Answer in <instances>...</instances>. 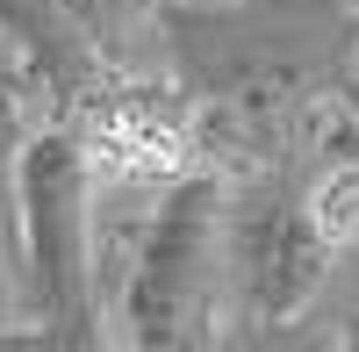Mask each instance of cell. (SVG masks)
<instances>
[{"instance_id": "cell-1", "label": "cell", "mask_w": 359, "mask_h": 352, "mask_svg": "<svg viewBox=\"0 0 359 352\" xmlns=\"http://www.w3.org/2000/svg\"><path fill=\"white\" fill-rule=\"evenodd\" d=\"M151 43L194 115V158L237 180L359 86V0H172Z\"/></svg>"}, {"instance_id": "cell-2", "label": "cell", "mask_w": 359, "mask_h": 352, "mask_svg": "<svg viewBox=\"0 0 359 352\" xmlns=\"http://www.w3.org/2000/svg\"><path fill=\"white\" fill-rule=\"evenodd\" d=\"M94 144L72 108H50L36 137L22 144V259H15V309L36 345L57 352H94L115 345L108 280H101V238H94Z\"/></svg>"}, {"instance_id": "cell-3", "label": "cell", "mask_w": 359, "mask_h": 352, "mask_svg": "<svg viewBox=\"0 0 359 352\" xmlns=\"http://www.w3.org/2000/svg\"><path fill=\"white\" fill-rule=\"evenodd\" d=\"M108 316L115 338L137 352L230 345V180L216 165L158 180V201L130 238V266Z\"/></svg>"}, {"instance_id": "cell-4", "label": "cell", "mask_w": 359, "mask_h": 352, "mask_svg": "<svg viewBox=\"0 0 359 352\" xmlns=\"http://www.w3.org/2000/svg\"><path fill=\"white\" fill-rule=\"evenodd\" d=\"M338 230L323 223L294 165L230 180V345H287L338 273Z\"/></svg>"}, {"instance_id": "cell-5", "label": "cell", "mask_w": 359, "mask_h": 352, "mask_svg": "<svg viewBox=\"0 0 359 352\" xmlns=\"http://www.w3.org/2000/svg\"><path fill=\"white\" fill-rule=\"evenodd\" d=\"M0 36L29 57V72L43 79L50 108H79L86 94H101V86L123 72L94 43L79 0H0Z\"/></svg>"}, {"instance_id": "cell-6", "label": "cell", "mask_w": 359, "mask_h": 352, "mask_svg": "<svg viewBox=\"0 0 359 352\" xmlns=\"http://www.w3.org/2000/svg\"><path fill=\"white\" fill-rule=\"evenodd\" d=\"M50 115L43 79L29 72V57L0 36V252L8 266L22 259V216H15V180H22V144L36 137V123Z\"/></svg>"}, {"instance_id": "cell-7", "label": "cell", "mask_w": 359, "mask_h": 352, "mask_svg": "<svg viewBox=\"0 0 359 352\" xmlns=\"http://www.w3.org/2000/svg\"><path fill=\"white\" fill-rule=\"evenodd\" d=\"M165 8H172V0H79V15H86V29H94V43L115 57V65H130V57H137V43L158 29Z\"/></svg>"}, {"instance_id": "cell-8", "label": "cell", "mask_w": 359, "mask_h": 352, "mask_svg": "<svg viewBox=\"0 0 359 352\" xmlns=\"http://www.w3.org/2000/svg\"><path fill=\"white\" fill-rule=\"evenodd\" d=\"M309 324H331L323 338L359 352V238L338 252V273H331V287H323V302H316V316H309Z\"/></svg>"}, {"instance_id": "cell-9", "label": "cell", "mask_w": 359, "mask_h": 352, "mask_svg": "<svg viewBox=\"0 0 359 352\" xmlns=\"http://www.w3.org/2000/svg\"><path fill=\"white\" fill-rule=\"evenodd\" d=\"M0 280H8V287H15V266H8V252H0ZM8 338H15V331H8V324H0V345H8Z\"/></svg>"}]
</instances>
